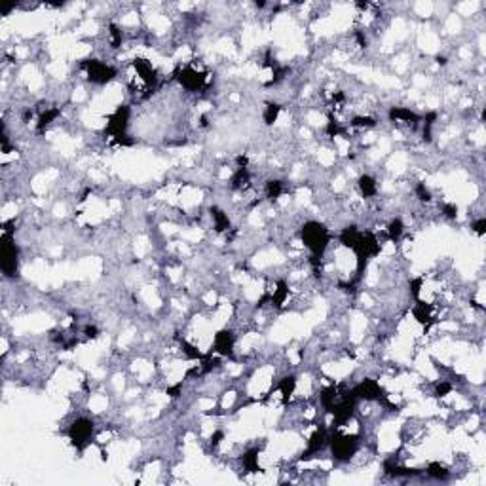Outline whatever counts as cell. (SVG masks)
<instances>
[{
    "instance_id": "cell-27",
    "label": "cell",
    "mask_w": 486,
    "mask_h": 486,
    "mask_svg": "<svg viewBox=\"0 0 486 486\" xmlns=\"http://www.w3.org/2000/svg\"><path fill=\"white\" fill-rule=\"evenodd\" d=\"M279 110H281V107H279L277 103H268V105H266V109H264V114H262V118H264V123L272 125V123L277 120V116H279Z\"/></svg>"
},
{
    "instance_id": "cell-33",
    "label": "cell",
    "mask_w": 486,
    "mask_h": 486,
    "mask_svg": "<svg viewBox=\"0 0 486 486\" xmlns=\"http://www.w3.org/2000/svg\"><path fill=\"white\" fill-rule=\"evenodd\" d=\"M452 392V385L448 384V382H439L437 384V387H435V393H437V397H444V395H448V393Z\"/></svg>"
},
{
    "instance_id": "cell-25",
    "label": "cell",
    "mask_w": 486,
    "mask_h": 486,
    "mask_svg": "<svg viewBox=\"0 0 486 486\" xmlns=\"http://www.w3.org/2000/svg\"><path fill=\"white\" fill-rule=\"evenodd\" d=\"M57 116H59V109H50V110H46V112H42V116L38 118L37 129L42 133V131L46 129V127H48V125H50Z\"/></svg>"
},
{
    "instance_id": "cell-21",
    "label": "cell",
    "mask_w": 486,
    "mask_h": 486,
    "mask_svg": "<svg viewBox=\"0 0 486 486\" xmlns=\"http://www.w3.org/2000/svg\"><path fill=\"white\" fill-rule=\"evenodd\" d=\"M295 387H297V378H295V376H285L283 380L279 382V392H281V397H283L285 403H287V401L293 397Z\"/></svg>"
},
{
    "instance_id": "cell-16",
    "label": "cell",
    "mask_w": 486,
    "mask_h": 486,
    "mask_svg": "<svg viewBox=\"0 0 486 486\" xmlns=\"http://www.w3.org/2000/svg\"><path fill=\"white\" fill-rule=\"evenodd\" d=\"M211 218H213V222H215V230H217V232L230 230V218H228V215H226L220 207H211Z\"/></svg>"
},
{
    "instance_id": "cell-36",
    "label": "cell",
    "mask_w": 486,
    "mask_h": 486,
    "mask_svg": "<svg viewBox=\"0 0 486 486\" xmlns=\"http://www.w3.org/2000/svg\"><path fill=\"white\" fill-rule=\"evenodd\" d=\"M222 439H224V433H222V431H215V433L211 435V446H213V448H217Z\"/></svg>"
},
{
    "instance_id": "cell-19",
    "label": "cell",
    "mask_w": 486,
    "mask_h": 486,
    "mask_svg": "<svg viewBox=\"0 0 486 486\" xmlns=\"http://www.w3.org/2000/svg\"><path fill=\"white\" fill-rule=\"evenodd\" d=\"M357 238H359V230L355 226H348L340 232V243L348 249H353V245L357 243Z\"/></svg>"
},
{
    "instance_id": "cell-8",
    "label": "cell",
    "mask_w": 486,
    "mask_h": 486,
    "mask_svg": "<svg viewBox=\"0 0 486 486\" xmlns=\"http://www.w3.org/2000/svg\"><path fill=\"white\" fill-rule=\"evenodd\" d=\"M353 392V395H355L357 399H365V401H382L384 405H390L387 403V397H385L384 390L380 387V384H378L376 380H370V378H365V380H361L359 384L351 390Z\"/></svg>"
},
{
    "instance_id": "cell-7",
    "label": "cell",
    "mask_w": 486,
    "mask_h": 486,
    "mask_svg": "<svg viewBox=\"0 0 486 486\" xmlns=\"http://www.w3.org/2000/svg\"><path fill=\"white\" fill-rule=\"evenodd\" d=\"M129 116H131V110L127 105H120L112 114L109 116V122H107V135L114 137V141L120 137H125V131H127V125H129Z\"/></svg>"
},
{
    "instance_id": "cell-34",
    "label": "cell",
    "mask_w": 486,
    "mask_h": 486,
    "mask_svg": "<svg viewBox=\"0 0 486 486\" xmlns=\"http://www.w3.org/2000/svg\"><path fill=\"white\" fill-rule=\"evenodd\" d=\"M443 213L446 218H456L458 215V207L454 205V203H444L443 205Z\"/></svg>"
},
{
    "instance_id": "cell-24",
    "label": "cell",
    "mask_w": 486,
    "mask_h": 486,
    "mask_svg": "<svg viewBox=\"0 0 486 486\" xmlns=\"http://www.w3.org/2000/svg\"><path fill=\"white\" fill-rule=\"evenodd\" d=\"M428 475L431 477V479H437V480H446L448 479V469L444 467V465L437 464V462H433V464L428 465Z\"/></svg>"
},
{
    "instance_id": "cell-1",
    "label": "cell",
    "mask_w": 486,
    "mask_h": 486,
    "mask_svg": "<svg viewBox=\"0 0 486 486\" xmlns=\"http://www.w3.org/2000/svg\"><path fill=\"white\" fill-rule=\"evenodd\" d=\"M300 238L313 256H323L327 251V247L331 243V234L325 228V224H321L317 220H308L302 230H300Z\"/></svg>"
},
{
    "instance_id": "cell-4",
    "label": "cell",
    "mask_w": 486,
    "mask_h": 486,
    "mask_svg": "<svg viewBox=\"0 0 486 486\" xmlns=\"http://www.w3.org/2000/svg\"><path fill=\"white\" fill-rule=\"evenodd\" d=\"M93 431H95V426L89 418H76V420L69 426V429H67V435L71 439L73 446H76L78 450H84L87 444L91 443Z\"/></svg>"
},
{
    "instance_id": "cell-5",
    "label": "cell",
    "mask_w": 486,
    "mask_h": 486,
    "mask_svg": "<svg viewBox=\"0 0 486 486\" xmlns=\"http://www.w3.org/2000/svg\"><path fill=\"white\" fill-rule=\"evenodd\" d=\"M2 272L6 277H14L19 268V249L12 240V234L4 232L2 236V261H0Z\"/></svg>"
},
{
    "instance_id": "cell-14",
    "label": "cell",
    "mask_w": 486,
    "mask_h": 486,
    "mask_svg": "<svg viewBox=\"0 0 486 486\" xmlns=\"http://www.w3.org/2000/svg\"><path fill=\"white\" fill-rule=\"evenodd\" d=\"M412 315H414V319L418 321V323H422L426 329H429L431 323H433V317H431V306L426 304V302H418V304L414 306Z\"/></svg>"
},
{
    "instance_id": "cell-9",
    "label": "cell",
    "mask_w": 486,
    "mask_h": 486,
    "mask_svg": "<svg viewBox=\"0 0 486 486\" xmlns=\"http://www.w3.org/2000/svg\"><path fill=\"white\" fill-rule=\"evenodd\" d=\"M175 76H177L179 84H181L184 89H188V91H198V89H202V87L205 86V80H207L205 73L196 71V69H192V67H184V69H181V71H177Z\"/></svg>"
},
{
    "instance_id": "cell-11",
    "label": "cell",
    "mask_w": 486,
    "mask_h": 486,
    "mask_svg": "<svg viewBox=\"0 0 486 486\" xmlns=\"http://www.w3.org/2000/svg\"><path fill=\"white\" fill-rule=\"evenodd\" d=\"M325 444H327V431L323 426H319V428L313 431V435L310 437L308 448H306V452H302L300 460H310V458H313V454H317Z\"/></svg>"
},
{
    "instance_id": "cell-2",
    "label": "cell",
    "mask_w": 486,
    "mask_h": 486,
    "mask_svg": "<svg viewBox=\"0 0 486 486\" xmlns=\"http://www.w3.org/2000/svg\"><path fill=\"white\" fill-rule=\"evenodd\" d=\"M359 450V435L336 433L331 437V454L336 462H349Z\"/></svg>"
},
{
    "instance_id": "cell-12",
    "label": "cell",
    "mask_w": 486,
    "mask_h": 486,
    "mask_svg": "<svg viewBox=\"0 0 486 486\" xmlns=\"http://www.w3.org/2000/svg\"><path fill=\"white\" fill-rule=\"evenodd\" d=\"M133 67H135V71H137L139 78L145 82L146 86H154V84H156V80H158L156 71H154V67L150 65L146 59H135V61H133Z\"/></svg>"
},
{
    "instance_id": "cell-29",
    "label": "cell",
    "mask_w": 486,
    "mask_h": 486,
    "mask_svg": "<svg viewBox=\"0 0 486 486\" xmlns=\"http://www.w3.org/2000/svg\"><path fill=\"white\" fill-rule=\"evenodd\" d=\"M351 125H353V127H374V125H376V120L370 116H355L351 120Z\"/></svg>"
},
{
    "instance_id": "cell-37",
    "label": "cell",
    "mask_w": 486,
    "mask_h": 486,
    "mask_svg": "<svg viewBox=\"0 0 486 486\" xmlns=\"http://www.w3.org/2000/svg\"><path fill=\"white\" fill-rule=\"evenodd\" d=\"M420 287H422V279L418 277V279H412L410 281V289H412V297L418 298L420 297Z\"/></svg>"
},
{
    "instance_id": "cell-39",
    "label": "cell",
    "mask_w": 486,
    "mask_h": 486,
    "mask_svg": "<svg viewBox=\"0 0 486 486\" xmlns=\"http://www.w3.org/2000/svg\"><path fill=\"white\" fill-rule=\"evenodd\" d=\"M181 387H182V384H177V385H173V387H169V390H167V395H169V397H179Z\"/></svg>"
},
{
    "instance_id": "cell-38",
    "label": "cell",
    "mask_w": 486,
    "mask_h": 486,
    "mask_svg": "<svg viewBox=\"0 0 486 486\" xmlns=\"http://www.w3.org/2000/svg\"><path fill=\"white\" fill-rule=\"evenodd\" d=\"M84 333H86L87 338H97V336H99V331H97V327L93 325H87L86 329H84Z\"/></svg>"
},
{
    "instance_id": "cell-3",
    "label": "cell",
    "mask_w": 486,
    "mask_h": 486,
    "mask_svg": "<svg viewBox=\"0 0 486 486\" xmlns=\"http://www.w3.org/2000/svg\"><path fill=\"white\" fill-rule=\"evenodd\" d=\"M351 251L355 253V256H357V270L361 272V270L367 266L369 258H372V256H376V254L380 253V243H378V240L370 232H359L357 243L353 245V249H351Z\"/></svg>"
},
{
    "instance_id": "cell-31",
    "label": "cell",
    "mask_w": 486,
    "mask_h": 486,
    "mask_svg": "<svg viewBox=\"0 0 486 486\" xmlns=\"http://www.w3.org/2000/svg\"><path fill=\"white\" fill-rule=\"evenodd\" d=\"M416 196L420 198L422 202H431V192H429L428 186H426L424 182L416 184Z\"/></svg>"
},
{
    "instance_id": "cell-35",
    "label": "cell",
    "mask_w": 486,
    "mask_h": 486,
    "mask_svg": "<svg viewBox=\"0 0 486 486\" xmlns=\"http://www.w3.org/2000/svg\"><path fill=\"white\" fill-rule=\"evenodd\" d=\"M471 228L477 234H479V236H484V232H486V218H479V220H475Z\"/></svg>"
},
{
    "instance_id": "cell-26",
    "label": "cell",
    "mask_w": 486,
    "mask_h": 486,
    "mask_svg": "<svg viewBox=\"0 0 486 486\" xmlns=\"http://www.w3.org/2000/svg\"><path fill=\"white\" fill-rule=\"evenodd\" d=\"M281 194H283V182L281 181H268L266 182V196H268L272 202L279 200Z\"/></svg>"
},
{
    "instance_id": "cell-6",
    "label": "cell",
    "mask_w": 486,
    "mask_h": 486,
    "mask_svg": "<svg viewBox=\"0 0 486 486\" xmlns=\"http://www.w3.org/2000/svg\"><path fill=\"white\" fill-rule=\"evenodd\" d=\"M82 69L86 71L87 80L91 82V84H99V86L109 84V82L114 80V76H116V71L110 65L101 63L99 59H86V61L82 63Z\"/></svg>"
},
{
    "instance_id": "cell-10",
    "label": "cell",
    "mask_w": 486,
    "mask_h": 486,
    "mask_svg": "<svg viewBox=\"0 0 486 486\" xmlns=\"http://www.w3.org/2000/svg\"><path fill=\"white\" fill-rule=\"evenodd\" d=\"M213 351H217L224 357H232L234 351V334L232 331H218L213 340Z\"/></svg>"
},
{
    "instance_id": "cell-32",
    "label": "cell",
    "mask_w": 486,
    "mask_h": 486,
    "mask_svg": "<svg viewBox=\"0 0 486 486\" xmlns=\"http://www.w3.org/2000/svg\"><path fill=\"white\" fill-rule=\"evenodd\" d=\"M340 133L342 129H340V125H338V122L331 118V120L327 122V135H329V137H336V135H340Z\"/></svg>"
},
{
    "instance_id": "cell-20",
    "label": "cell",
    "mask_w": 486,
    "mask_h": 486,
    "mask_svg": "<svg viewBox=\"0 0 486 486\" xmlns=\"http://www.w3.org/2000/svg\"><path fill=\"white\" fill-rule=\"evenodd\" d=\"M287 295H289V287H287V283H285V281H279V283H277V289L274 290V295H270V304L279 308V306L285 302Z\"/></svg>"
},
{
    "instance_id": "cell-40",
    "label": "cell",
    "mask_w": 486,
    "mask_h": 486,
    "mask_svg": "<svg viewBox=\"0 0 486 486\" xmlns=\"http://www.w3.org/2000/svg\"><path fill=\"white\" fill-rule=\"evenodd\" d=\"M247 164H249V160L245 156H238V167H247Z\"/></svg>"
},
{
    "instance_id": "cell-22",
    "label": "cell",
    "mask_w": 486,
    "mask_h": 486,
    "mask_svg": "<svg viewBox=\"0 0 486 486\" xmlns=\"http://www.w3.org/2000/svg\"><path fill=\"white\" fill-rule=\"evenodd\" d=\"M403 232H405V224H403L401 218H393L392 222L387 224V236H390L392 241H399Z\"/></svg>"
},
{
    "instance_id": "cell-17",
    "label": "cell",
    "mask_w": 486,
    "mask_h": 486,
    "mask_svg": "<svg viewBox=\"0 0 486 486\" xmlns=\"http://www.w3.org/2000/svg\"><path fill=\"white\" fill-rule=\"evenodd\" d=\"M338 397H340V395H338V387H336L334 384L333 385H327L325 390L321 392V395H319L321 405H323V408H325V410H329V412H331V408L334 406V403L338 401Z\"/></svg>"
},
{
    "instance_id": "cell-13",
    "label": "cell",
    "mask_w": 486,
    "mask_h": 486,
    "mask_svg": "<svg viewBox=\"0 0 486 486\" xmlns=\"http://www.w3.org/2000/svg\"><path fill=\"white\" fill-rule=\"evenodd\" d=\"M390 120L393 122H405V123H418L420 122V116L410 109H405V107H393L390 109Z\"/></svg>"
},
{
    "instance_id": "cell-15",
    "label": "cell",
    "mask_w": 486,
    "mask_h": 486,
    "mask_svg": "<svg viewBox=\"0 0 486 486\" xmlns=\"http://www.w3.org/2000/svg\"><path fill=\"white\" fill-rule=\"evenodd\" d=\"M241 464L245 467V471L249 473H261V465H258V448L247 450L245 454L241 456Z\"/></svg>"
},
{
    "instance_id": "cell-18",
    "label": "cell",
    "mask_w": 486,
    "mask_h": 486,
    "mask_svg": "<svg viewBox=\"0 0 486 486\" xmlns=\"http://www.w3.org/2000/svg\"><path fill=\"white\" fill-rule=\"evenodd\" d=\"M359 190H361V194H363V198H372L376 196L378 192V184L376 181L370 177V175H363V177H359Z\"/></svg>"
},
{
    "instance_id": "cell-30",
    "label": "cell",
    "mask_w": 486,
    "mask_h": 486,
    "mask_svg": "<svg viewBox=\"0 0 486 486\" xmlns=\"http://www.w3.org/2000/svg\"><path fill=\"white\" fill-rule=\"evenodd\" d=\"M110 44H112V48H120V44H122V30L118 29L116 25H110Z\"/></svg>"
},
{
    "instance_id": "cell-28",
    "label": "cell",
    "mask_w": 486,
    "mask_h": 486,
    "mask_svg": "<svg viewBox=\"0 0 486 486\" xmlns=\"http://www.w3.org/2000/svg\"><path fill=\"white\" fill-rule=\"evenodd\" d=\"M181 349H182V353L188 357V359H205V357H207L205 353H202L196 346L188 344L186 340H181Z\"/></svg>"
},
{
    "instance_id": "cell-23",
    "label": "cell",
    "mask_w": 486,
    "mask_h": 486,
    "mask_svg": "<svg viewBox=\"0 0 486 486\" xmlns=\"http://www.w3.org/2000/svg\"><path fill=\"white\" fill-rule=\"evenodd\" d=\"M247 184H249V171H247V167H238V171L232 177V186L240 190L245 188Z\"/></svg>"
}]
</instances>
